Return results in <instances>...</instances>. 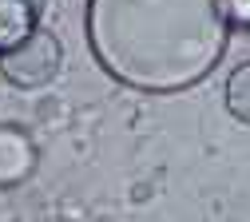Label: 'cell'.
<instances>
[{
	"instance_id": "5",
	"label": "cell",
	"mask_w": 250,
	"mask_h": 222,
	"mask_svg": "<svg viewBox=\"0 0 250 222\" xmlns=\"http://www.w3.org/2000/svg\"><path fill=\"white\" fill-rule=\"evenodd\" d=\"M227 111L250 127V60H242L227 76Z\"/></svg>"
},
{
	"instance_id": "3",
	"label": "cell",
	"mask_w": 250,
	"mask_h": 222,
	"mask_svg": "<svg viewBox=\"0 0 250 222\" xmlns=\"http://www.w3.org/2000/svg\"><path fill=\"white\" fill-rule=\"evenodd\" d=\"M36 139L16 123H0V186H16L36 171Z\"/></svg>"
},
{
	"instance_id": "6",
	"label": "cell",
	"mask_w": 250,
	"mask_h": 222,
	"mask_svg": "<svg viewBox=\"0 0 250 222\" xmlns=\"http://www.w3.org/2000/svg\"><path fill=\"white\" fill-rule=\"evenodd\" d=\"M223 12L230 20V28L250 32V0H223Z\"/></svg>"
},
{
	"instance_id": "4",
	"label": "cell",
	"mask_w": 250,
	"mask_h": 222,
	"mask_svg": "<svg viewBox=\"0 0 250 222\" xmlns=\"http://www.w3.org/2000/svg\"><path fill=\"white\" fill-rule=\"evenodd\" d=\"M36 28H40V16L32 0H0V56L20 48Z\"/></svg>"
},
{
	"instance_id": "2",
	"label": "cell",
	"mask_w": 250,
	"mask_h": 222,
	"mask_svg": "<svg viewBox=\"0 0 250 222\" xmlns=\"http://www.w3.org/2000/svg\"><path fill=\"white\" fill-rule=\"evenodd\" d=\"M60 68H64V44H60L48 28H36L20 48L0 56V76L12 87H20V91L48 87L60 76Z\"/></svg>"
},
{
	"instance_id": "1",
	"label": "cell",
	"mask_w": 250,
	"mask_h": 222,
	"mask_svg": "<svg viewBox=\"0 0 250 222\" xmlns=\"http://www.w3.org/2000/svg\"><path fill=\"white\" fill-rule=\"evenodd\" d=\"M83 28L96 63L143 95L203 83L234 32L223 0H87Z\"/></svg>"
}]
</instances>
